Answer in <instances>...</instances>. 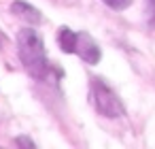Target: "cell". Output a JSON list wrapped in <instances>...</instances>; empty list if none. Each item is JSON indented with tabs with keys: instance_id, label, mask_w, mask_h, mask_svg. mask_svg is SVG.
I'll list each match as a JSON object with an SVG mask.
<instances>
[{
	"instance_id": "cell-1",
	"label": "cell",
	"mask_w": 155,
	"mask_h": 149,
	"mask_svg": "<svg viewBox=\"0 0 155 149\" xmlns=\"http://www.w3.org/2000/svg\"><path fill=\"white\" fill-rule=\"evenodd\" d=\"M17 53H19L24 68L28 70V75L32 79H36V81L47 79L49 62H47L43 39L34 28H24L17 32Z\"/></svg>"
},
{
	"instance_id": "cell-2",
	"label": "cell",
	"mask_w": 155,
	"mask_h": 149,
	"mask_svg": "<svg viewBox=\"0 0 155 149\" xmlns=\"http://www.w3.org/2000/svg\"><path fill=\"white\" fill-rule=\"evenodd\" d=\"M58 43H60V49L64 53H77L83 62L87 64H98L100 58H102V51L98 47V43L87 34V32H72L70 28L62 26L58 30Z\"/></svg>"
},
{
	"instance_id": "cell-3",
	"label": "cell",
	"mask_w": 155,
	"mask_h": 149,
	"mask_svg": "<svg viewBox=\"0 0 155 149\" xmlns=\"http://www.w3.org/2000/svg\"><path fill=\"white\" fill-rule=\"evenodd\" d=\"M89 96H91V104L94 109L102 115V117H108V119H115V117H121L125 113L119 96L115 94V90H110L102 79L94 77L91 83H89Z\"/></svg>"
},
{
	"instance_id": "cell-4",
	"label": "cell",
	"mask_w": 155,
	"mask_h": 149,
	"mask_svg": "<svg viewBox=\"0 0 155 149\" xmlns=\"http://www.w3.org/2000/svg\"><path fill=\"white\" fill-rule=\"evenodd\" d=\"M11 13H15L19 19H24V22H28V24H32V26H36V24L43 22L41 11H38L36 7H32V5L24 2V0H15V2L11 5Z\"/></svg>"
},
{
	"instance_id": "cell-5",
	"label": "cell",
	"mask_w": 155,
	"mask_h": 149,
	"mask_svg": "<svg viewBox=\"0 0 155 149\" xmlns=\"http://www.w3.org/2000/svg\"><path fill=\"white\" fill-rule=\"evenodd\" d=\"M102 2L113 11H123V9H127L132 5V0H102Z\"/></svg>"
},
{
	"instance_id": "cell-6",
	"label": "cell",
	"mask_w": 155,
	"mask_h": 149,
	"mask_svg": "<svg viewBox=\"0 0 155 149\" xmlns=\"http://www.w3.org/2000/svg\"><path fill=\"white\" fill-rule=\"evenodd\" d=\"M147 2V22L155 26V0H144Z\"/></svg>"
},
{
	"instance_id": "cell-7",
	"label": "cell",
	"mask_w": 155,
	"mask_h": 149,
	"mask_svg": "<svg viewBox=\"0 0 155 149\" xmlns=\"http://www.w3.org/2000/svg\"><path fill=\"white\" fill-rule=\"evenodd\" d=\"M19 147H34V141H30L28 136H17V141H15Z\"/></svg>"
}]
</instances>
